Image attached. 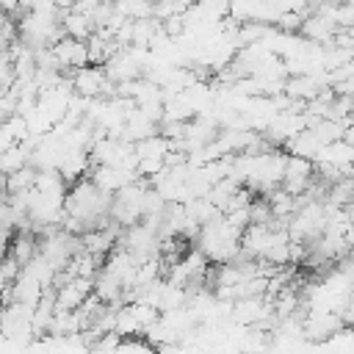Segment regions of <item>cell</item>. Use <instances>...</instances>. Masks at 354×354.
Wrapping results in <instances>:
<instances>
[{"mask_svg": "<svg viewBox=\"0 0 354 354\" xmlns=\"http://www.w3.org/2000/svg\"><path fill=\"white\" fill-rule=\"evenodd\" d=\"M97 3H102V6H113L116 0H97Z\"/></svg>", "mask_w": 354, "mask_h": 354, "instance_id": "cell-1", "label": "cell"}]
</instances>
